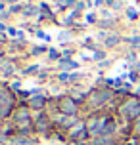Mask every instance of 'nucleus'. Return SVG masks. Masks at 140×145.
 I'll list each match as a JSON object with an SVG mask.
<instances>
[{"mask_svg": "<svg viewBox=\"0 0 140 145\" xmlns=\"http://www.w3.org/2000/svg\"><path fill=\"white\" fill-rule=\"evenodd\" d=\"M119 40H121V36H111V38H108V40H106V48H111V46H115Z\"/></svg>", "mask_w": 140, "mask_h": 145, "instance_id": "obj_2", "label": "nucleus"}, {"mask_svg": "<svg viewBox=\"0 0 140 145\" xmlns=\"http://www.w3.org/2000/svg\"><path fill=\"white\" fill-rule=\"evenodd\" d=\"M127 15H129V19H136V17H138V12H136L134 8H129V10H127Z\"/></svg>", "mask_w": 140, "mask_h": 145, "instance_id": "obj_3", "label": "nucleus"}, {"mask_svg": "<svg viewBox=\"0 0 140 145\" xmlns=\"http://www.w3.org/2000/svg\"><path fill=\"white\" fill-rule=\"evenodd\" d=\"M58 38H59V40H67V38H69V35H67V33H63V35H59Z\"/></svg>", "mask_w": 140, "mask_h": 145, "instance_id": "obj_6", "label": "nucleus"}, {"mask_svg": "<svg viewBox=\"0 0 140 145\" xmlns=\"http://www.w3.org/2000/svg\"><path fill=\"white\" fill-rule=\"evenodd\" d=\"M131 42H133V44H140V36H133Z\"/></svg>", "mask_w": 140, "mask_h": 145, "instance_id": "obj_5", "label": "nucleus"}, {"mask_svg": "<svg viewBox=\"0 0 140 145\" xmlns=\"http://www.w3.org/2000/svg\"><path fill=\"white\" fill-rule=\"evenodd\" d=\"M94 4H96V6H102V4H104V0H94Z\"/></svg>", "mask_w": 140, "mask_h": 145, "instance_id": "obj_8", "label": "nucleus"}, {"mask_svg": "<svg viewBox=\"0 0 140 145\" xmlns=\"http://www.w3.org/2000/svg\"><path fill=\"white\" fill-rule=\"evenodd\" d=\"M87 21H88V23H94L96 21V15L94 14H88V15H87Z\"/></svg>", "mask_w": 140, "mask_h": 145, "instance_id": "obj_4", "label": "nucleus"}, {"mask_svg": "<svg viewBox=\"0 0 140 145\" xmlns=\"http://www.w3.org/2000/svg\"><path fill=\"white\" fill-rule=\"evenodd\" d=\"M94 57H96V59H102V57H104V52H98V54H96Z\"/></svg>", "mask_w": 140, "mask_h": 145, "instance_id": "obj_7", "label": "nucleus"}, {"mask_svg": "<svg viewBox=\"0 0 140 145\" xmlns=\"http://www.w3.org/2000/svg\"><path fill=\"white\" fill-rule=\"evenodd\" d=\"M61 63V69H77L79 67V63H75V61H69V59H63V61H59Z\"/></svg>", "mask_w": 140, "mask_h": 145, "instance_id": "obj_1", "label": "nucleus"}]
</instances>
